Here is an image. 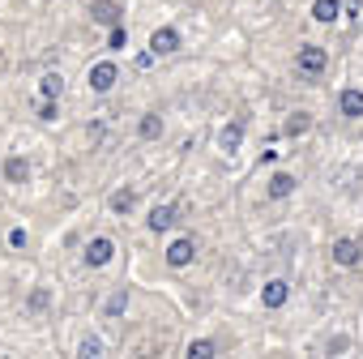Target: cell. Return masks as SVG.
<instances>
[{"label": "cell", "mask_w": 363, "mask_h": 359, "mask_svg": "<svg viewBox=\"0 0 363 359\" xmlns=\"http://www.w3.org/2000/svg\"><path fill=\"white\" fill-rule=\"evenodd\" d=\"M116 82H120V69H116L111 60H99V65H90V90H94V94H107Z\"/></svg>", "instance_id": "6da1fadb"}, {"label": "cell", "mask_w": 363, "mask_h": 359, "mask_svg": "<svg viewBox=\"0 0 363 359\" xmlns=\"http://www.w3.org/2000/svg\"><path fill=\"white\" fill-rule=\"evenodd\" d=\"M325 65H329V56H325V48H316V43H308V48H299V73H308V77H316V73H325Z\"/></svg>", "instance_id": "7a4b0ae2"}, {"label": "cell", "mask_w": 363, "mask_h": 359, "mask_svg": "<svg viewBox=\"0 0 363 359\" xmlns=\"http://www.w3.org/2000/svg\"><path fill=\"white\" fill-rule=\"evenodd\" d=\"M329 257H333V265H359V257H363V244H359V240H333Z\"/></svg>", "instance_id": "3957f363"}, {"label": "cell", "mask_w": 363, "mask_h": 359, "mask_svg": "<svg viewBox=\"0 0 363 359\" xmlns=\"http://www.w3.org/2000/svg\"><path fill=\"white\" fill-rule=\"evenodd\" d=\"M193 257H197V244H193V240H175V244L167 248V265H175V270H184Z\"/></svg>", "instance_id": "277c9868"}, {"label": "cell", "mask_w": 363, "mask_h": 359, "mask_svg": "<svg viewBox=\"0 0 363 359\" xmlns=\"http://www.w3.org/2000/svg\"><path fill=\"white\" fill-rule=\"evenodd\" d=\"M175 48H179V35H175L171 26H162V31L150 35V52H154V56H171Z\"/></svg>", "instance_id": "5b68a950"}, {"label": "cell", "mask_w": 363, "mask_h": 359, "mask_svg": "<svg viewBox=\"0 0 363 359\" xmlns=\"http://www.w3.org/2000/svg\"><path fill=\"white\" fill-rule=\"evenodd\" d=\"M111 253H116V244H111L107 236H99V240H90V244H86V265H107V261H111Z\"/></svg>", "instance_id": "8992f818"}, {"label": "cell", "mask_w": 363, "mask_h": 359, "mask_svg": "<svg viewBox=\"0 0 363 359\" xmlns=\"http://www.w3.org/2000/svg\"><path fill=\"white\" fill-rule=\"evenodd\" d=\"M286 295H291V282H282V278H274V282L261 287V304H265V308H282Z\"/></svg>", "instance_id": "52a82bcc"}, {"label": "cell", "mask_w": 363, "mask_h": 359, "mask_svg": "<svg viewBox=\"0 0 363 359\" xmlns=\"http://www.w3.org/2000/svg\"><path fill=\"white\" fill-rule=\"evenodd\" d=\"M94 22H103V26H120V5H111V0H94Z\"/></svg>", "instance_id": "ba28073f"}, {"label": "cell", "mask_w": 363, "mask_h": 359, "mask_svg": "<svg viewBox=\"0 0 363 359\" xmlns=\"http://www.w3.org/2000/svg\"><path fill=\"white\" fill-rule=\"evenodd\" d=\"M5 175L13 180V184H26V180H30V162L22 154H13V158H5Z\"/></svg>", "instance_id": "9c48e42d"}, {"label": "cell", "mask_w": 363, "mask_h": 359, "mask_svg": "<svg viewBox=\"0 0 363 359\" xmlns=\"http://www.w3.org/2000/svg\"><path fill=\"white\" fill-rule=\"evenodd\" d=\"M291 193H295V175L278 171V175L269 180V197H274V201H282V197H291Z\"/></svg>", "instance_id": "30bf717a"}, {"label": "cell", "mask_w": 363, "mask_h": 359, "mask_svg": "<svg viewBox=\"0 0 363 359\" xmlns=\"http://www.w3.org/2000/svg\"><path fill=\"white\" fill-rule=\"evenodd\" d=\"M337 107H342V116H363V90H342V99H337Z\"/></svg>", "instance_id": "8fae6325"}, {"label": "cell", "mask_w": 363, "mask_h": 359, "mask_svg": "<svg viewBox=\"0 0 363 359\" xmlns=\"http://www.w3.org/2000/svg\"><path fill=\"white\" fill-rule=\"evenodd\" d=\"M337 13H342V0H316V5H312L316 22H337Z\"/></svg>", "instance_id": "7c38bea8"}, {"label": "cell", "mask_w": 363, "mask_h": 359, "mask_svg": "<svg viewBox=\"0 0 363 359\" xmlns=\"http://www.w3.org/2000/svg\"><path fill=\"white\" fill-rule=\"evenodd\" d=\"M133 206H137V193H133V189H116V193H111V210H116V214H128Z\"/></svg>", "instance_id": "4fadbf2b"}, {"label": "cell", "mask_w": 363, "mask_h": 359, "mask_svg": "<svg viewBox=\"0 0 363 359\" xmlns=\"http://www.w3.org/2000/svg\"><path fill=\"white\" fill-rule=\"evenodd\" d=\"M175 223V206H158L154 214H150V231H167Z\"/></svg>", "instance_id": "5bb4252c"}, {"label": "cell", "mask_w": 363, "mask_h": 359, "mask_svg": "<svg viewBox=\"0 0 363 359\" xmlns=\"http://www.w3.org/2000/svg\"><path fill=\"white\" fill-rule=\"evenodd\" d=\"M137 133L145 137V141H154V137H162V120L150 111V116H141V124H137Z\"/></svg>", "instance_id": "9a60e30c"}, {"label": "cell", "mask_w": 363, "mask_h": 359, "mask_svg": "<svg viewBox=\"0 0 363 359\" xmlns=\"http://www.w3.org/2000/svg\"><path fill=\"white\" fill-rule=\"evenodd\" d=\"M312 128V116L308 111H295L291 120H286V137H299V133H308Z\"/></svg>", "instance_id": "2e32d148"}, {"label": "cell", "mask_w": 363, "mask_h": 359, "mask_svg": "<svg viewBox=\"0 0 363 359\" xmlns=\"http://www.w3.org/2000/svg\"><path fill=\"white\" fill-rule=\"evenodd\" d=\"M65 94V77L60 73H48L43 77V99H60Z\"/></svg>", "instance_id": "e0dca14e"}, {"label": "cell", "mask_w": 363, "mask_h": 359, "mask_svg": "<svg viewBox=\"0 0 363 359\" xmlns=\"http://www.w3.org/2000/svg\"><path fill=\"white\" fill-rule=\"evenodd\" d=\"M214 350H218V346H214L210 338H197V342H189V355H193V359H214Z\"/></svg>", "instance_id": "ac0fdd59"}, {"label": "cell", "mask_w": 363, "mask_h": 359, "mask_svg": "<svg viewBox=\"0 0 363 359\" xmlns=\"http://www.w3.org/2000/svg\"><path fill=\"white\" fill-rule=\"evenodd\" d=\"M240 141H244V128H240V124H227V128H223V150H235Z\"/></svg>", "instance_id": "d6986e66"}, {"label": "cell", "mask_w": 363, "mask_h": 359, "mask_svg": "<svg viewBox=\"0 0 363 359\" xmlns=\"http://www.w3.org/2000/svg\"><path fill=\"white\" fill-rule=\"evenodd\" d=\"M77 355H86V359H94V355H103V342H99V338H82V346H77Z\"/></svg>", "instance_id": "ffe728a7"}, {"label": "cell", "mask_w": 363, "mask_h": 359, "mask_svg": "<svg viewBox=\"0 0 363 359\" xmlns=\"http://www.w3.org/2000/svg\"><path fill=\"white\" fill-rule=\"evenodd\" d=\"M124 308H128V295H124V291H120V295H111V304H107V312H111V316H120Z\"/></svg>", "instance_id": "44dd1931"}, {"label": "cell", "mask_w": 363, "mask_h": 359, "mask_svg": "<svg viewBox=\"0 0 363 359\" xmlns=\"http://www.w3.org/2000/svg\"><path fill=\"white\" fill-rule=\"evenodd\" d=\"M39 120H56V99H43V107H39Z\"/></svg>", "instance_id": "7402d4cb"}, {"label": "cell", "mask_w": 363, "mask_h": 359, "mask_svg": "<svg viewBox=\"0 0 363 359\" xmlns=\"http://www.w3.org/2000/svg\"><path fill=\"white\" fill-rule=\"evenodd\" d=\"M48 299H52V295H48V291H43V287H39V291H35V295H30V308H48Z\"/></svg>", "instance_id": "603a6c76"}, {"label": "cell", "mask_w": 363, "mask_h": 359, "mask_svg": "<svg viewBox=\"0 0 363 359\" xmlns=\"http://www.w3.org/2000/svg\"><path fill=\"white\" fill-rule=\"evenodd\" d=\"M111 48H116V52L124 48V26H111Z\"/></svg>", "instance_id": "cb8c5ba5"}, {"label": "cell", "mask_w": 363, "mask_h": 359, "mask_svg": "<svg viewBox=\"0 0 363 359\" xmlns=\"http://www.w3.org/2000/svg\"><path fill=\"white\" fill-rule=\"evenodd\" d=\"M9 244H13V248H26V231H22V227H18V231H9Z\"/></svg>", "instance_id": "d4e9b609"}]
</instances>
